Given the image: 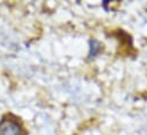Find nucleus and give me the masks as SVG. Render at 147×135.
Listing matches in <instances>:
<instances>
[{
	"instance_id": "obj_2",
	"label": "nucleus",
	"mask_w": 147,
	"mask_h": 135,
	"mask_svg": "<svg viewBox=\"0 0 147 135\" xmlns=\"http://www.w3.org/2000/svg\"><path fill=\"white\" fill-rule=\"evenodd\" d=\"M100 50V44L98 41L92 40L90 41V57H95Z\"/></svg>"
},
{
	"instance_id": "obj_1",
	"label": "nucleus",
	"mask_w": 147,
	"mask_h": 135,
	"mask_svg": "<svg viewBox=\"0 0 147 135\" xmlns=\"http://www.w3.org/2000/svg\"><path fill=\"white\" fill-rule=\"evenodd\" d=\"M0 135H23V130L15 119L5 118L0 122Z\"/></svg>"
}]
</instances>
